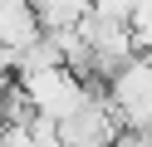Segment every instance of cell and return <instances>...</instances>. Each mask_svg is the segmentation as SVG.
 <instances>
[{
  "label": "cell",
  "instance_id": "1",
  "mask_svg": "<svg viewBox=\"0 0 152 147\" xmlns=\"http://www.w3.org/2000/svg\"><path fill=\"white\" fill-rule=\"evenodd\" d=\"M20 83H25V93H30L34 113L49 118V123H69V118L88 103V83H83L79 74H69V69H44V74L20 78Z\"/></svg>",
  "mask_w": 152,
  "mask_h": 147
},
{
  "label": "cell",
  "instance_id": "2",
  "mask_svg": "<svg viewBox=\"0 0 152 147\" xmlns=\"http://www.w3.org/2000/svg\"><path fill=\"white\" fill-rule=\"evenodd\" d=\"M39 39H44V25H39V10L34 5H25V0H5L0 5V49L25 54Z\"/></svg>",
  "mask_w": 152,
  "mask_h": 147
},
{
  "label": "cell",
  "instance_id": "3",
  "mask_svg": "<svg viewBox=\"0 0 152 147\" xmlns=\"http://www.w3.org/2000/svg\"><path fill=\"white\" fill-rule=\"evenodd\" d=\"M88 15H93V0H44L39 5L44 34H54V29H79Z\"/></svg>",
  "mask_w": 152,
  "mask_h": 147
},
{
  "label": "cell",
  "instance_id": "4",
  "mask_svg": "<svg viewBox=\"0 0 152 147\" xmlns=\"http://www.w3.org/2000/svg\"><path fill=\"white\" fill-rule=\"evenodd\" d=\"M118 147H152V137H142V132H123Z\"/></svg>",
  "mask_w": 152,
  "mask_h": 147
}]
</instances>
